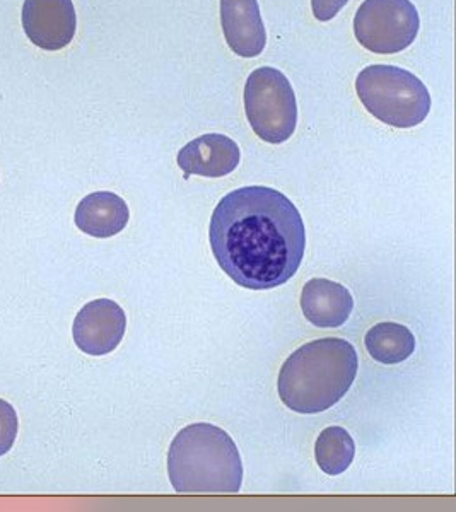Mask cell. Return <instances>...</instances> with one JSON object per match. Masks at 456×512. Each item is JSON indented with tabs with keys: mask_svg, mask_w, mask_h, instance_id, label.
Segmentation results:
<instances>
[{
	"mask_svg": "<svg viewBox=\"0 0 456 512\" xmlns=\"http://www.w3.org/2000/svg\"><path fill=\"white\" fill-rule=\"evenodd\" d=\"M209 241L224 274L240 287L269 291L293 279L306 250L298 207L269 187L238 188L217 204Z\"/></svg>",
	"mask_w": 456,
	"mask_h": 512,
	"instance_id": "obj_1",
	"label": "cell"
},
{
	"mask_svg": "<svg viewBox=\"0 0 456 512\" xmlns=\"http://www.w3.org/2000/svg\"><path fill=\"white\" fill-rule=\"evenodd\" d=\"M357 369V352L351 342L334 337L313 340L287 357L277 390L282 403L296 414H320L347 395Z\"/></svg>",
	"mask_w": 456,
	"mask_h": 512,
	"instance_id": "obj_2",
	"label": "cell"
},
{
	"mask_svg": "<svg viewBox=\"0 0 456 512\" xmlns=\"http://www.w3.org/2000/svg\"><path fill=\"white\" fill-rule=\"evenodd\" d=\"M168 477L178 494H238L243 483L238 446L221 427L188 425L171 443Z\"/></svg>",
	"mask_w": 456,
	"mask_h": 512,
	"instance_id": "obj_3",
	"label": "cell"
},
{
	"mask_svg": "<svg viewBox=\"0 0 456 512\" xmlns=\"http://www.w3.org/2000/svg\"><path fill=\"white\" fill-rule=\"evenodd\" d=\"M356 91L364 108L390 127H417L431 110V96L424 82L395 65H369L361 70Z\"/></svg>",
	"mask_w": 456,
	"mask_h": 512,
	"instance_id": "obj_4",
	"label": "cell"
},
{
	"mask_svg": "<svg viewBox=\"0 0 456 512\" xmlns=\"http://www.w3.org/2000/svg\"><path fill=\"white\" fill-rule=\"evenodd\" d=\"M245 111L253 132L269 144L291 139L298 125L293 86L274 67L253 70L246 79Z\"/></svg>",
	"mask_w": 456,
	"mask_h": 512,
	"instance_id": "obj_5",
	"label": "cell"
},
{
	"mask_svg": "<svg viewBox=\"0 0 456 512\" xmlns=\"http://www.w3.org/2000/svg\"><path fill=\"white\" fill-rule=\"evenodd\" d=\"M419 28V12L410 0H364L354 18L357 41L380 55L409 48Z\"/></svg>",
	"mask_w": 456,
	"mask_h": 512,
	"instance_id": "obj_6",
	"label": "cell"
},
{
	"mask_svg": "<svg viewBox=\"0 0 456 512\" xmlns=\"http://www.w3.org/2000/svg\"><path fill=\"white\" fill-rule=\"evenodd\" d=\"M127 330V316L115 301L96 299L77 313L72 335L84 354H110L117 349Z\"/></svg>",
	"mask_w": 456,
	"mask_h": 512,
	"instance_id": "obj_7",
	"label": "cell"
},
{
	"mask_svg": "<svg viewBox=\"0 0 456 512\" xmlns=\"http://www.w3.org/2000/svg\"><path fill=\"white\" fill-rule=\"evenodd\" d=\"M23 28L31 43L41 50H62L76 35L72 0H24Z\"/></svg>",
	"mask_w": 456,
	"mask_h": 512,
	"instance_id": "obj_8",
	"label": "cell"
},
{
	"mask_svg": "<svg viewBox=\"0 0 456 512\" xmlns=\"http://www.w3.org/2000/svg\"><path fill=\"white\" fill-rule=\"evenodd\" d=\"M238 144L223 134H207L193 139L178 152V166L185 178L192 175L221 178L233 173L240 164Z\"/></svg>",
	"mask_w": 456,
	"mask_h": 512,
	"instance_id": "obj_9",
	"label": "cell"
},
{
	"mask_svg": "<svg viewBox=\"0 0 456 512\" xmlns=\"http://www.w3.org/2000/svg\"><path fill=\"white\" fill-rule=\"evenodd\" d=\"M221 24L236 55L253 59L264 52L267 33L258 0H221Z\"/></svg>",
	"mask_w": 456,
	"mask_h": 512,
	"instance_id": "obj_10",
	"label": "cell"
},
{
	"mask_svg": "<svg viewBox=\"0 0 456 512\" xmlns=\"http://www.w3.org/2000/svg\"><path fill=\"white\" fill-rule=\"evenodd\" d=\"M301 309L306 320L318 328H339L349 320L354 299L347 287L328 279H311L301 292Z\"/></svg>",
	"mask_w": 456,
	"mask_h": 512,
	"instance_id": "obj_11",
	"label": "cell"
},
{
	"mask_svg": "<svg viewBox=\"0 0 456 512\" xmlns=\"http://www.w3.org/2000/svg\"><path fill=\"white\" fill-rule=\"evenodd\" d=\"M129 219V205L112 192H94L82 198L74 216L76 226L82 233L93 238L117 236L129 224Z\"/></svg>",
	"mask_w": 456,
	"mask_h": 512,
	"instance_id": "obj_12",
	"label": "cell"
},
{
	"mask_svg": "<svg viewBox=\"0 0 456 512\" xmlns=\"http://www.w3.org/2000/svg\"><path fill=\"white\" fill-rule=\"evenodd\" d=\"M364 344L375 361L388 366L407 361L416 350V338L409 328L390 321L373 326L366 333Z\"/></svg>",
	"mask_w": 456,
	"mask_h": 512,
	"instance_id": "obj_13",
	"label": "cell"
},
{
	"mask_svg": "<svg viewBox=\"0 0 456 512\" xmlns=\"http://www.w3.org/2000/svg\"><path fill=\"white\" fill-rule=\"evenodd\" d=\"M356 456V443L342 427H327L316 439L315 458L322 472L330 477L347 472Z\"/></svg>",
	"mask_w": 456,
	"mask_h": 512,
	"instance_id": "obj_14",
	"label": "cell"
},
{
	"mask_svg": "<svg viewBox=\"0 0 456 512\" xmlns=\"http://www.w3.org/2000/svg\"><path fill=\"white\" fill-rule=\"evenodd\" d=\"M18 414L11 403L0 400V456L9 453L18 436Z\"/></svg>",
	"mask_w": 456,
	"mask_h": 512,
	"instance_id": "obj_15",
	"label": "cell"
},
{
	"mask_svg": "<svg viewBox=\"0 0 456 512\" xmlns=\"http://www.w3.org/2000/svg\"><path fill=\"white\" fill-rule=\"evenodd\" d=\"M349 0H311V9L318 21H330L344 9Z\"/></svg>",
	"mask_w": 456,
	"mask_h": 512,
	"instance_id": "obj_16",
	"label": "cell"
}]
</instances>
